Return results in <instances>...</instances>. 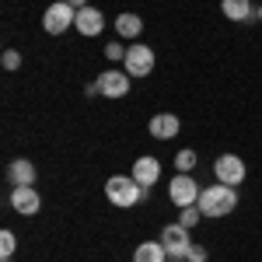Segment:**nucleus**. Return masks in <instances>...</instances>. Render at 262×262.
I'll list each match as a JSON object with an SVG mask.
<instances>
[{"instance_id": "423d86ee", "label": "nucleus", "mask_w": 262, "mask_h": 262, "mask_svg": "<svg viewBox=\"0 0 262 262\" xmlns=\"http://www.w3.org/2000/svg\"><path fill=\"white\" fill-rule=\"evenodd\" d=\"M213 175H217V182H224V185H242L245 182V161L238 154H221L217 164H213Z\"/></svg>"}, {"instance_id": "f8f14e48", "label": "nucleus", "mask_w": 262, "mask_h": 262, "mask_svg": "<svg viewBox=\"0 0 262 262\" xmlns=\"http://www.w3.org/2000/svg\"><path fill=\"white\" fill-rule=\"evenodd\" d=\"M7 179H11V189H14V185H32V182H35V164L28 161V158L11 161L7 164Z\"/></svg>"}, {"instance_id": "aec40b11", "label": "nucleus", "mask_w": 262, "mask_h": 262, "mask_svg": "<svg viewBox=\"0 0 262 262\" xmlns=\"http://www.w3.org/2000/svg\"><path fill=\"white\" fill-rule=\"evenodd\" d=\"M0 63H4V70H18V67H21V53H18V49H7Z\"/></svg>"}, {"instance_id": "0eeeda50", "label": "nucleus", "mask_w": 262, "mask_h": 262, "mask_svg": "<svg viewBox=\"0 0 262 262\" xmlns=\"http://www.w3.org/2000/svg\"><path fill=\"white\" fill-rule=\"evenodd\" d=\"M168 192H171V203H175V206H196L203 189L192 182V175H175L171 185H168Z\"/></svg>"}, {"instance_id": "39448f33", "label": "nucleus", "mask_w": 262, "mask_h": 262, "mask_svg": "<svg viewBox=\"0 0 262 262\" xmlns=\"http://www.w3.org/2000/svg\"><path fill=\"white\" fill-rule=\"evenodd\" d=\"M122 63H126V74H129V77H147V74L154 70V49L133 42V46L126 49V60Z\"/></svg>"}, {"instance_id": "f03ea898", "label": "nucleus", "mask_w": 262, "mask_h": 262, "mask_svg": "<svg viewBox=\"0 0 262 262\" xmlns=\"http://www.w3.org/2000/svg\"><path fill=\"white\" fill-rule=\"evenodd\" d=\"M105 196L112 206H137V203L147 196V189H143L140 182L133 179V175H112V179L105 182Z\"/></svg>"}, {"instance_id": "4468645a", "label": "nucleus", "mask_w": 262, "mask_h": 262, "mask_svg": "<svg viewBox=\"0 0 262 262\" xmlns=\"http://www.w3.org/2000/svg\"><path fill=\"white\" fill-rule=\"evenodd\" d=\"M133 262H168V252H164L161 242H143V245H137Z\"/></svg>"}, {"instance_id": "4be33fe9", "label": "nucleus", "mask_w": 262, "mask_h": 262, "mask_svg": "<svg viewBox=\"0 0 262 262\" xmlns=\"http://www.w3.org/2000/svg\"><path fill=\"white\" fill-rule=\"evenodd\" d=\"M189 262H206V248H203V245H192V252H189Z\"/></svg>"}, {"instance_id": "ddd939ff", "label": "nucleus", "mask_w": 262, "mask_h": 262, "mask_svg": "<svg viewBox=\"0 0 262 262\" xmlns=\"http://www.w3.org/2000/svg\"><path fill=\"white\" fill-rule=\"evenodd\" d=\"M150 137H154V140H171V137H179V119H175L171 112L154 116V119H150Z\"/></svg>"}, {"instance_id": "5701e85b", "label": "nucleus", "mask_w": 262, "mask_h": 262, "mask_svg": "<svg viewBox=\"0 0 262 262\" xmlns=\"http://www.w3.org/2000/svg\"><path fill=\"white\" fill-rule=\"evenodd\" d=\"M67 4H70L74 11H81V7H88V0H67Z\"/></svg>"}, {"instance_id": "6e6552de", "label": "nucleus", "mask_w": 262, "mask_h": 262, "mask_svg": "<svg viewBox=\"0 0 262 262\" xmlns=\"http://www.w3.org/2000/svg\"><path fill=\"white\" fill-rule=\"evenodd\" d=\"M11 206L18 210L21 217H32V213H39L42 200H39V192H35L32 185H14V189H11Z\"/></svg>"}, {"instance_id": "6ab92c4d", "label": "nucleus", "mask_w": 262, "mask_h": 262, "mask_svg": "<svg viewBox=\"0 0 262 262\" xmlns=\"http://www.w3.org/2000/svg\"><path fill=\"white\" fill-rule=\"evenodd\" d=\"M14 248H18V238H14L11 231H4V234H0V255H4V259H11V255H14Z\"/></svg>"}, {"instance_id": "7ed1b4c3", "label": "nucleus", "mask_w": 262, "mask_h": 262, "mask_svg": "<svg viewBox=\"0 0 262 262\" xmlns=\"http://www.w3.org/2000/svg\"><path fill=\"white\" fill-rule=\"evenodd\" d=\"M74 21H77V11H74L67 0H60V4H49V7H46V14H42V28H46L49 35H63Z\"/></svg>"}, {"instance_id": "dca6fc26", "label": "nucleus", "mask_w": 262, "mask_h": 262, "mask_svg": "<svg viewBox=\"0 0 262 262\" xmlns=\"http://www.w3.org/2000/svg\"><path fill=\"white\" fill-rule=\"evenodd\" d=\"M116 32H119L122 39H137L143 32V21L137 18V14H119V18H116Z\"/></svg>"}, {"instance_id": "f3484780", "label": "nucleus", "mask_w": 262, "mask_h": 262, "mask_svg": "<svg viewBox=\"0 0 262 262\" xmlns=\"http://www.w3.org/2000/svg\"><path fill=\"white\" fill-rule=\"evenodd\" d=\"M175 168H179V175H189V171L196 168V150H189V147L179 150V154H175Z\"/></svg>"}, {"instance_id": "412c9836", "label": "nucleus", "mask_w": 262, "mask_h": 262, "mask_svg": "<svg viewBox=\"0 0 262 262\" xmlns=\"http://www.w3.org/2000/svg\"><path fill=\"white\" fill-rule=\"evenodd\" d=\"M105 56H108V60H126V49H122L119 42H108V46H105Z\"/></svg>"}, {"instance_id": "a211bd4d", "label": "nucleus", "mask_w": 262, "mask_h": 262, "mask_svg": "<svg viewBox=\"0 0 262 262\" xmlns=\"http://www.w3.org/2000/svg\"><path fill=\"white\" fill-rule=\"evenodd\" d=\"M200 217H203V210H200V206H182L179 224H182V227H196V224H200Z\"/></svg>"}, {"instance_id": "9b49d317", "label": "nucleus", "mask_w": 262, "mask_h": 262, "mask_svg": "<svg viewBox=\"0 0 262 262\" xmlns=\"http://www.w3.org/2000/svg\"><path fill=\"white\" fill-rule=\"evenodd\" d=\"M74 25H77V32H81V35L91 39V35H98L101 28H105V18H101V11H95V7H81Z\"/></svg>"}, {"instance_id": "b1692460", "label": "nucleus", "mask_w": 262, "mask_h": 262, "mask_svg": "<svg viewBox=\"0 0 262 262\" xmlns=\"http://www.w3.org/2000/svg\"><path fill=\"white\" fill-rule=\"evenodd\" d=\"M259 21H262V7H259Z\"/></svg>"}, {"instance_id": "20e7f679", "label": "nucleus", "mask_w": 262, "mask_h": 262, "mask_svg": "<svg viewBox=\"0 0 262 262\" xmlns=\"http://www.w3.org/2000/svg\"><path fill=\"white\" fill-rule=\"evenodd\" d=\"M161 245H164V252H168V259H189V252H192L189 227H182V224H168V227L161 231Z\"/></svg>"}, {"instance_id": "393cba45", "label": "nucleus", "mask_w": 262, "mask_h": 262, "mask_svg": "<svg viewBox=\"0 0 262 262\" xmlns=\"http://www.w3.org/2000/svg\"><path fill=\"white\" fill-rule=\"evenodd\" d=\"M171 262H182V259H171Z\"/></svg>"}, {"instance_id": "1a4fd4ad", "label": "nucleus", "mask_w": 262, "mask_h": 262, "mask_svg": "<svg viewBox=\"0 0 262 262\" xmlns=\"http://www.w3.org/2000/svg\"><path fill=\"white\" fill-rule=\"evenodd\" d=\"M95 84H98V91L105 98H122V95L129 91V74H122V70H105Z\"/></svg>"}, {"instance_id": "2eb2a0df", "label": "nucleus", "mask_w": 262, "mask_h": 262, "mask_svg": "<svg viewBox=\"0 0 262 262\" xmlns=\"http://www.w3.org/2000/svg\"><path fill=\"white\" fill-rule=\"evenodd\" d=\"M221 11H224L227 21H248L252 18V4H248V0H224Z\"/></svg>"}, {"instance_id": "f257e3e1", "label": "nucleus", "mask_w": 262, "mask_h": 262, "mask_svg": "<svg viewBox=\"0 0 262 262\" xmlns=\"http://www.w3.org/2000/svg\"><path fill=\"white\" fill-rule=\"evenodd\" d=\"M203 210V217H227L234 206H238V192H234V185H210V189H203L200 192V203H196Z\"/></svg>"}, {"instance_id": "9d476101", "label": "nucleus", "mask_w": 262, "mask_h": 262, "mask_svg": "<svg viewBox=\"0 0 262 262\" xmlns=\"http://www.w3.org/2000/svg\"><path fill=\"white\" fill-rule=\"evenodd\" d=\"M133 179L140 182L143 189H150L154 182L161 179V161H158V158H150V154H143L140 161H133Z\"/></svg>"}]
</instances>
